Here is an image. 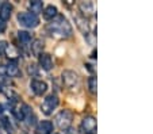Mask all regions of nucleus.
I'll use <instances>...</instances> for the list:
<instances>
[{
	"label": "nucleus",
	"mask_w": 153,
	"mask_h": 134,
	"mask_svg": "<svg viewBox=\"0 0 153 134\" xmlns=\"http://www.w3.org/2000/svg\"><path fill=\"white\" fill-rule=\"evenodd\" d=\"M6 73L10 77H19L22 75L19 67H18V60H10V62L6 65Z\"/></svg>",
	"instance_id": "12"
},
{
	"label": "nucleus",
	"mask_w": 153,
	"mask_h": 134,
	"mask_svg": "<svg viewBox=\"0 0 153 134\" xmlns=\"http://www.w3.org/2000/svg\"><path fill=\"white\" fill-rule=\"evenodd\" d=\"M88 88H90L91 93H96V77L95 76H91L88 79Z\"/></svg>",
	"instance_id": "20"
},
{
	"label": "nucleus",
	"mask_w": 153,
	"mask_h": 134,
	"mask_svg": "<svg viewBox=\"0 0 153 134\" xmlns=\"http://www.w3.org/2000/svg\"><path fill=\"white\" fill-rule=\"evenodd\" d=\"M53 123L50 121H42L37 127V134H52Z\"/></svg>",
	"instance_id": "14"
},
{
	"label": "nucleus",
	"mask_w": 153,
	"mask_h": 134,
	"mask_svg": "<svg viewBox=\"0 0 153 134\" xmlns=\"http://www.w3.org/2000/svg\"><path fill=\"white\" fill-rule=\"evenodd\" d=\"M79 10L83 14L84 18H88L94 14V4L92 1H80L79 3Z\"/></svg>",
	"instance_id": "13"
},
{
	"label": "nucleus",
	"mask_w": 153,
	"mask_h": 134,
	"mask_svg": "<svg viewBox=\"0 0 153 134\" xmlns=\"http://www.w3.org/2000/svg\"><path fill=\"white\" fill-rule=\"evenodd\" d=\"M43 47H45V44H43L42 39H34L31 44V53L34 56H39L43 53Z\"/></svg>",
	"instance_id": "16"
},
{
	"label": "nucleus",
	"mask_w": 153,
	"mask_h": 134,
	"mask_svg": "<svg viewBox=\"0 0 153 134\" xmlns=\"http://www.w3.org/2000/svg\"><path fill=\"white\" fill-rule=\"evenodd\" d=\"M27 72H29V75H31V76H37L38 75V67L35 64H30L29 67H27Z\"/></svg>",
	"instance_id": "21"
},
{
	"label": "nucleus",
	"mask_w": 153,
	"mask_h": 134,
	"mask_svg": "<svg viewBox=\"0 0 153 134\" xmlns=\"http://www.w3.org/2000/svg\"><path fill=\"white\" fill-rule=\"evenodd\" d=\"M58 15V11H57V7L56 6H48L46 8L43 10V18L46 19V21H53L56 16Z\"/></svg>",
	"instance_id": "15"
},
{
	"label": "nucleus",
	"mask_w": 153,
	"mask_h": 134,
	"mask_svg": "<svg viewBox=\"0 0 153 134\" xmlns=\"http://www.w3.org/2000/svg\"><path fill=\"white\" fill-rule=\"evenodd\" d=\"M6 27H7V24L4 23V22H1V21H0V34H1V33H4V31H6Z\"/></svg>",
	"instance_id": "23"
},
{
	"label": "nucleus",
	"mask_w": 153,
	"mask_h": 134,
	"mask_svg": "<svg viewBox=\"0 0 153 134\" xmlns=\"http://www.w3.org/2000/svg\"><path fill=\"white\" fill-rule=\"evenodd\" d=\"M61 79H62V83H64V85H65V87H67V88H72V87H75V85L77 84L79 77H77V73H76V72L67 69V70H64V72H62Z\"/></svg>",
	"instance_id": "6"
},
{
	"label": "nucleus",
	"mask_w": 153,
	"mask_h": 134,
	"mask_svg": "<svg viewBox=\"0 0 153 134\" xmlns=\"http://www.w3.org/2000/svg\"><path fill=\"white\" fill-rule=\"evenodd\" d=\"M3 113H4V106L1 104V103H0V115H1Z\"/></svg>",
	"instance_id": "24"
},
{
	"label": "nucleus",
	"mask_w": 153,
	"mask_h": 134,
	"mask_svg": "<svg viewBox=\"0 0 153 134\" xmlns=\"http://www.w3.org/2000/svg\"><path fill=\"white\" fill-rule=\"evenodd\" d=\"M38 64L43 70H50L53 68V58L49 53H42L38 56Z\"/></svg>",
	"instance_id": "8"
},
{
	"label": "nucleus",
	"mask_w": 153,
	"mask_h": 134,
	"mask_svg": "<svg viewBox=\"0 0 153 134\" xmlns=\"http://www.w3.org/2000/svg\"><path fill=\"white\" fill-rule=\"evenodd\" d=\"M31 113V110H30V107L27 104H20V107H14L12 108V114L15 115V118H16L18 121H25L26 119V117L29 115V114Z\"/></svg>",
	"instance_id": "10"
},
{
	"label": "nucleus",
	"mask_w": 153,
	"mask_h": 134,
	"mask_svg": "<svg viewBox=\"0 0 153 134\" xmlns=\"http://www.w3.org/2000/svg\"><path fill=\"white\" fill-rule=\"evenodd\" d=\"M0 123H1V126H3L4 129L7 130V133L8 134H12L14 133V127H12L11 122H10V119L7 117H3L1 119H0Z\"/></svg>",
	"instance_id": "19"
},
{
	"label": "nucleus",
	"mask_w": 153,
	"mask_h": 134,
	"mask_svg": "<svg viewBox=\"0 0 153 134\" xmlns=\"http://www.w3.org/2000/svg\"><path fill=\"white\" fill-rule=\"evenodd\" d=\"M42 8H43V3L39 1V0H34V1H30L29 3V10H30L29 12L37 15V16L39 12H42Z\"/></svg>",
	"instance_id": "17"
},
{
	"label": "nucleus",
	"mask_w": 153,
	"mask_h": 134,
	"mask_svg": "<svg viewBox=\"0 0 153 134\" xmlns=\"http://www.w3.org/2000/svg\"><path fill=\"white\" fill-rule=\"evenodd\" d=\"M46 31L54 38L67 39V38L72 37L73 30H72L71 23L67 21V18L62 16V15H57L46 26Z\"/></svg>",
	"instance_id": "1"
},
{
	"label": "nucleus",
	"mask_w": 153,
	"mask_h": 134,
	"mask_svg": "<svg viewBox=\"0 0 153 134\" xmlns=\"http://www.w3.org/2000/svg\"><path fill=\"white\" fill-rule=\"evenodd\" d=\"M58 103H60V99H58L57 95L56 93H50V95H48L43 99L42 104H41V110H42V113L45 115H52L53 111L57 108Z\"/></svg>",
	"instance_id": "4"
},
{
	"label": "nucleus",
	"mask_w": 153,
	"mask_h": 134,
	"mask_svg": "<svg viewBox=\"0 0 153 134\" xmlns=\"http://www.w3.org/2000/svg\"><path fill=\"white\" fill-rule=\"evenodd\" d=\"M73 121V113L71 110H61L54 117V122L61 130H68L72 125Z\"/></svg>",
	"instance_id": "2"
},
{
	"label": "nucleus",
	"mask_w": 153,
	"mask_h": 134,
	"mask_svg": "<svg viewBox=\"0 0 153 134\" xmlns=\"http://www.w3.org/2000/svg\"><path fill=\"white\" fill-rule=\"evenodd\" d=\"M16 18L20 26L27 27V29H34L39 24V18L31 12H19Z\"/></svg>",
	"instance_id": "3"
},
{
	"label": "nucleus",
	"mask_w": 153,
	"mask_h": 134,
	"mask_svg": "<svg viewBox=\"0 0 153 134\" xmlns=\"http://www.w3.org/2000/svg\"><path fill=\"white\" fill-rule=\"evenodd\" d=\"M12 10H14V7H12V4L8 3V1H4V3L0 4V21L6 23L10 18H11Z\"/></svg>",
	"instance_id": "9"
},
{
	"label": "nucleus",
	"mask_w": 153,
	"mask_h": 134,
	"mask_svg": "<svg viewBox=\"0 0 153 134\" xmlns=\"http://www.w3.org/2000/svg\"><path fill=\"white\" fill-rule=\"evenodd\" d=\"M18 39H19L22 44H29V42H31V34H30L29 31H23V30H20V31H18Z\"/></svg>",
	"instance_id": "18"
},
{
	"label": "nucleus",
	"mask_w": 153,
	"mask_h": 134,
	"mask_svg": "<svg viewBox=\"0 0 153 134\" xmlns=\"http://www.w3.org/2000/svg\"><path fill=\"white\" fill-rule=\"evenodd\" d=\"M75 22H76V26L77 29L83 33L84 35H88L90 34V23H88V19L81 15H76L75 16Z\"/></svg>",
	"instance_id": "11"
},
{
	"label": "nucleus",
	"mask_w": 153,
	"mask_h": 134,
	"mask_svg": "<svg viewBox=\"0 0 153 134\" xmlns=\"http://www.w3.org/2000/svg\"><path fill=\"white\" fill-rule=\"evenodd\" d=\"M30 87H31L33 92L35 93V95H38V96H42V95H45L48 91V84L45 81H42V80H37L34 79L31 81V84H30Z\"/></svg>",
	"instance_id": "7"
},
{
	"label": "nucleus",
	"mask_w": 153,
	"mask_h": 134,
	"mask_svg": "<svg viewBox=\"0 0 153 134\" xmlns=\"http://www.w3.org/2000/svg\"><path fill=\"white\" fill-rule=\"evenodd\" d=\"M7 47H8V42L7 41H0V56L6 54Z\"/></svg>",
	"instance_id": "22"
},
{
	"label": "nucleus",
	"mask_w": 153,
	"mask_h": 134,
	"mask_svg": "<svg viewBox=\"0 0 153 134\" xmlns=\"http://www.w3.org/2000/svg\"><path fill=\"white\" fill-rule=\"evenodd\" d=\"M80 129L84 134H96V118L92 115H87L81 121Z\"/></svg>",
	"instance_id": "5"
}]
</instances>
